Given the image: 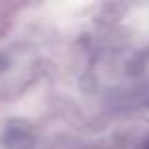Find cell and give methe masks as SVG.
<instances>
[{
	"instance_id": "obj_1",
	"label": "cell",
	"mask_w": 149,
	"mask_h": 149,
	"mask_svg": "<svg viewBox=\"0 0 149 149\" xmlns=\"http://www.w3.org/2000/svg\"><path fill=\"white\" fill-rule=\"evenodd\" d=\"M147 149H149V145H147Z\"/></svg>"
}]
</instances>
